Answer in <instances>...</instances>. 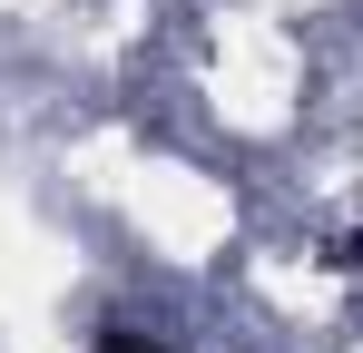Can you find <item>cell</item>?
I'll use <instances>...</instances> for the list:
<instances>
[{
	"label": "cell",
	"mask_w": 363,
	"mask_h": 353,
	"mask_svg": "<svg viewBox=\"0 0 363 353\" xmlns=\"http://www.w3.org/2000/svg\"><path fill=\"white\" fill-rule=\"evenodd\" d=\"M99 353H167L157 334H138V324H99Z\"/></svg>",
	"instance_id": "obj_1"
},
{
	"label": "cell",
	"mask_w": 363,
	"mask_h": 353,
	"mask_svg": "<svg viewBox=\"0 0 363 353\" xmlns=\"http://www.w3.org/2000/svg\"><path fill=\"white\" fill-rule=\"evenodd\" d=\"M344 265H354V275H363V226H354V235H344Z\"/></svg>",
	"instance_id": "obj_2"
}]
</instances>
